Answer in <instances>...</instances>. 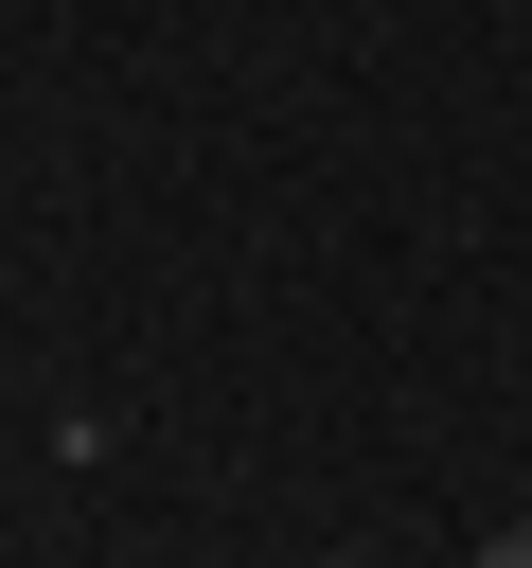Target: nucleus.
Instances as JSON below:
<instances>
[{
  "label": "nucleus",
  "instance_id": "2",
  "mask_svg": "<svg viewBox=\"0 0 532 568\" xmlns=\"http://www.w3.org/2000/svg\"><path fill=\"white\" fill-rule=\"evenodd\" d=\"M337 568H355V550H337Z\"/></svg>",
  "mask_w": 532,
  "mask_h": 568
},
{
  "label": "nucleus",
  "instance_id": "1",
  "mask_svg": "<svg viewBox=\"0 0 532 568\" xmlns=\"http://www.w3.org/2000/svg\"><path fill=\"white\" fill-rule=\"evenodd\" d=\"M479 568H532V515H514V532H497V550H479Z\"/></svg>",
  "mask_w": 532,
  "mask_h": 568
}]
</instances>
